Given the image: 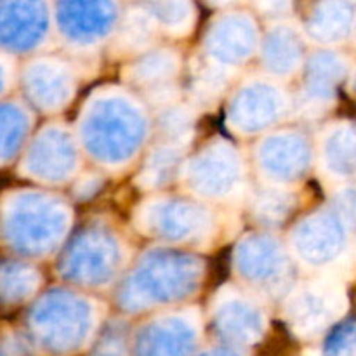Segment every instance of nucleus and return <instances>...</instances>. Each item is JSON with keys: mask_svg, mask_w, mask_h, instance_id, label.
I'll return each instance as SVG.
<instances>
[{"mask_svg": "<svg viewBox=\"0 0 356 356\" xmlns=\"http://www.w3.org/2000/svg\"><path fill=\"white\" fill-rule=\"evenodd\" d=\"M334 167L341 172H351L356 167V131L344 129L332 141Z\"/></svg>", "mask_w": 356, "mask_h": 356, "instance_id": "1", "label": "nucleus"}, {"mask_svg": "<svg viewBox=\"0 0 356 356\" xmlns=\"http://www.w3.org/2000/svg\"><path fill=\"white\" fill-rule=\"evenodd\" d=\"M356 348V323L341 327L329 341L327 356H351Z\"/></svg>", "mask_w": 356, "mask_h": 356, "instance_id": "2", "label": "nucleus"}, {"mask_svg": "<svg viewBox=\"0 0 356 356\" xmlns=\"http://www.w3.org/2000/svg\"><path fill=\"white\" fill-rule=\"evenodd\" d=\"M0 356H6V355H3V353H2V351H0Z\"/></svg>", "mask_w": 356, "mask_h": 356, "instance_id": "3", "label": "nucleus"}]
</instances>
